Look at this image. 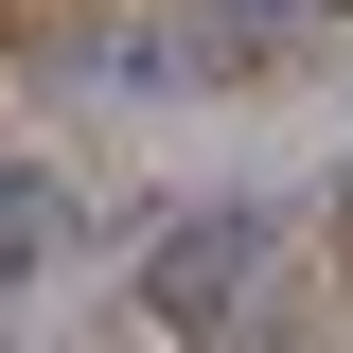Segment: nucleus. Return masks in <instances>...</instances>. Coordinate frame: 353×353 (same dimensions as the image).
Returning a JSON list of instances; mask_svg holds the SVG:
<instances>
[{
  "label": "nucleus",
  "instance_id": "nucleus-1",
  "mask_svg": "<svg viewBox=\"0 0 353 353\" xmlns=\"http://www.w3.org/2000/svg\"><path fill=\"white\" fill-rule=\"evenodd\" d=\"M248 265H265V212H176L141 248V318L159 336H230L248 318Z\"/></svg>",
  "mask_w": 353,
  "mask_h": 353
},
{
  "label": "nucleus",
  "instance_id": "nucleus-2",
  "mask_svg": "<svg viewBox=\"0 0 353 353\" xmlns=\"http://www.w3.org/2000/svg\"><path fill=\"white\" fill-rule=\"evenodd\" d=\"M53 248H71V176H53V159H18V141H0V283H36Z\"/></svg>",
  "mask_w": 353,
  "mask_h": 353
},
{
  "label": "nucleus",
  "instance_id": "nucleus-3",
  "mask_svg": "<svg viewBox=\"0 0 353 353\" xmlns=\"http://www.w3.org/2000/svg\"><path fill=\"white\" fill-rule=\"evenodd\" d=\"M194 18H212V36H230V53H248V36H301L318 0H194Z\"/></svg>",
  "mask_w": 353,
  "mask_h": 353
},
{
  "label": "nucleus",
  "instance_id": "nucleus-4",
  "mask_svg": "<svg viewBox=\"0 0 353 353\" xmlns=\"http://www.w3.org/2000/svg\"><path fill=\"white\" fill-rule=\"evenodd\" d=\"M336 230H353V194H336Z\"/></svg>",
  "mask_w": 353,
  "mask_h": 353
}]
</instances>
